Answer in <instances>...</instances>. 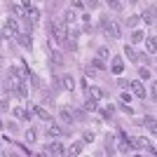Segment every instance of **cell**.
I'll return each instance as SVG.
<instances>
[{
	"mask_svg": "<svg viewBox=\"0 0 157 157\" xmlns=\"http://www.w3.org/2000/svg\"><path fill=\"white\" fill-rule=\"evenodd\" d=\"M0 33H2V38H17V35H19V21L14 19V17H10Z\"/></svg>",
	"mask_w": 157,
	"mask_h": 157,
	"instance_id": "6da1fadb",
	"label": "cell"
},
{
	"mask_svg": "<svg viewBox=\"0 0 157 157\" xmlns=\"http://www.w3.org/2000/svg\"><path fill=\"white\" fill-rule=\"evenodd\" d=\"M103 28H105V33H108L110 38H122V28H120L117 21H108V19H103Z\"/></svg>",
	"mask_w": 157,
	"mask_h": 157,
	"instance_id": "7a4b0ae2",
	"label": "cell"
},
{
	"mask_svg": "<svg viewBox=\"0 0 157 157\" xmlns=\"http://www.w3.org/2000/svg\"><path fill=\"white\" fill-rule=\"evenodd\" d=\"M45 155H66V148L59 141H49V143L45 145Z\"/></svg>",
	"mask_w": 157,
	"mask_h": 157,
	"instance_id": "3957f363",
	"label": "cell"
},
{
	"mask_svg": "<svg viewBox=\"0 0 157 157\" xmlns=\"http://www.w3.org/2000/svg\"><path fill=\"white\" fill-rule=\"evenodd\" d=\"M129 87H131V92H134V96L145 98V87H143V82H141V80H131Z\"/></svg>",
	"mask_w": 157,
	"mask_h": 157,
	"instance_id": "277c9868",
	"label": "cell"
},
{
	"mask_svg": "<svg viewBox=\"0 0 157 157\" xmlns=\"http://www.w3.org/2000/svg\"><path fill=\"white\" fill-rule=\"evenodd\" d=\"M17 42H19L21 47H26V49H31L33 47V40H31V33H19V35H17Z\"/></svg>",
	"mask_w": 157,
	"mask_h": 157,
	"instance_id": "5b68a950",
	"label": "cell"
},
{
	"mask_svg": "<svg viewBox=\"0 0 157 157\" xmlns=\"http://www.w3.org/2000/svg\"><path fill=\"white\" fill-rule=\"evenodd\" d=\"M54 38H56V42H66V40H68V31H66V26H56V28H54Z\"/></svg>",
	"mask_w": 157,
	"mask_h": 157,
	"instance_id": "8992f818",
	"label": "cell"
},
{
	"mask_svg": "<svg viewBox=\"0 0 157 157\" xmlns=\"http://www.w3.org/2000/svg\"><path fill=\"white\" fill-rule=\"evenodd\" d=\"M141 17H143V21H145V24H155V7L145 10V12L141 14Z\"/></svg>",
	"mask_w": 157,
	"mask_h": 157,
	"instance_id": "52a82bcc",
	"label": "cell"
},
{
	"mask_svg": "<svg viewBox=\"0 0 157 157\" xmlns=\"http://www.w3.org/2000/svg\"><path fill=\"white\" fill-rule=\"evenodd\" d=\"M82 148H85V145H82V141H75V143H73L66 152H71V155H82Z\"/></svg>",
	"mask_w": 157,
	"mask_h": 157,
	"instance_id": "ba28073f",
	"label": "cell"
},
{
	"mask_svg": "<svg viewBox=\"0 0 157 157\" xmlns=\"http://www.w3.org/2000/svg\"><path fill=\"white\" fill-rule=\"evenodd\" d=\"M12 115H14L17 120H28V117H31V115H28L24 108H19V105H17V108H12Z\"/></svg>",
	"mask_w": 157,
	"mask_h": 157,
	"instance_id": "9c48e42d",
	"label": "cell"
},
{
	"mask_svg": "<svg viewBox=\"0 0 157 157\" xmlns=\"http://www.w3.org/2000/svg\"><path fill=\"white\" fill-rule=\"evenodd\" d=\"M75 19H78V14L73 12V10H68V12L63 14V24H66V26H71V24H75Z\"/></svg>",
	"mask_w": 157,
	"mask_h": 157,
	"instance_id": "30bf717a",
	"label": "cell"
},
{
	"mask_svg": "<svg viewBox=\"0 0 157 157\" xmlns=\"http://www.w3.org/2000/svg\"><path fill=\"white\" fill-rule=\"evenodd\" d=\"M145 47H148V54H155V52H157V45H155V35H148V40H145Z\"/></svg>",
	"mask_w": 157,
	"mask_h": 157,
	"instance_id": "8fae6325",
	"label": "cell"
},
{
	"mask_svg": "<svg viewBox=\"0 0 157 157\" xmlns=\"http://www.w3.org/2000/svg\"><path fill=\"white\" fill-rule=\"evenodd\" d=\"M63 87L68 92H73V89H75V78H73V75H63Z\"/></svg>",
	"mask_w": 157,
	"mask_h": 157,
	"instance_id": "7c38bea8",
	"label": "cell"
},
{
	"mask_svg": "<svg viewBox=\"0 0 157 157\" xmlns=\"http://www.w3.org/2000/svg\"><path fill=\"white\" fill-rule=\"evenodd\" d=\"M124 54H127V59H129V61H134V63L138 61V54L134 52V47H129V45H127V47H124Z\"/></svg>",
	"mask_w": 157,
	"mask_h": 157,
	"instance_id": "4fadbf2b",
	"label": "cell"
},
{
	"mask_svg": "<svg viewBox=\"0 0 157 157\" xmlns=\"http://www.w3.org/2000/svg\"><path fill=\"white\" fill-rule=\"evenodd\" d=\"M122 68H124L122 59H113V73H115V75H120V73H122Z\"/></svg>",
	"mask_w": 157,
	"mask_h": 157,
	"instance_id": "5bb4252c",
	"label": "cell"
},
{
	"mask_svg": "<svg viewBox=\"0 0 157 157\" xmlns=\"http://www.w3.org/2000/svg\"><path fill=\"white\" fill-rule=\"evenodd\" d=\"M47 134H49V136H52V138H56V136H59V134H63V129H61L59 124H52V127H49V129H47Z\"/></svg>",
	"mask_w": 157,
	"mask_h": 157,
	"instance_id": "9a60e30c",
	"label": "cell"
},
{
	"mask_svg": "<svg viewBox=\"0 0 157 157\" xmlns=\"http://www.w3.org/2000/svg\"><path fill=\"white\" fill-rule=\"evenodd\" d=\"M38 19H40V12L35 10V7H31V10H28V21H31V24H35Z\"/></svg>",
	"mask_w": 157,
	"mask_h": 157,
	"instance_id": "2e32d148",
	"label": "cell"
},
{
	"mask_svg": "<svg viewBox=\"0 0 157 157\" xmlns=\"http://www.w3.org/2000/svg\"><path fill=\"white\" fill-rule=\"evenodd\" d=\"M61 120H63V122H73V113H71V108H61Z\"/></svg>",
	"mask_w": 157,
	"mask_h": 157,
	"instance_id": "e0dca14e",
	"label": "cell"
},
{
	"mask_svg": "<svg viewBox=\"0 0 157 157\" xmlns=\"http://www.w3.org/2000/svg\"><path fill=\"white\" fill-rule=\"evenodd\" d=\"M124 24L129 28H136L138 26V17H136V14H131V17H127V19H124Z\"/></svg>",
	"mask_w": 157,
	"mask_h": 157,
	"instance_id": "ac0fdd59",
	"label": "cell"
},
{
	"mask_svg": "<svg viewBox=\"0 0 157 157\" xmlns=\"http://www.w3.org/2000/svg\"><path fill=\"white\" fill-rule=\"evenodd\" d=\"M12 14H17V19H24V17H26V10H24V7L12 5Z\"/></svg>",
	"mask_w": 157,
	"mask_h": 157,
	"instance_id": "d6986e66",
	"label": "cell"
},
{
	"mask_svg": "<svg viewBox=\"0 0 157 157\" xmlns=\"http://www.w3.org/2000/svg\"><path fill=\"white\" fill-rule=\"evenodd\" d=\"M96 108H98V105H96V98H89V101L85 103V110H87V113H94Z\"/></svg>",
	"mask_w": 157,
	"mask_h": 157,
	"instance_id": "ffe728a7",
	"label": "cell"
},
{
	"mask_svg": "<svg viewBox=\"0 0 157 157\" xmlns=\"http://www.w3.org/2000/svg\"><path fill=\"white\" fill-rule=\"evenodd\" d=\"M35 138H38V131H35V129H28L26 131V141H28V143H35Z\"/></svg>",
	"mask_w": 157,
	"mask_h": 157,
	"instance_id": "44dd1931",
	"label": "cell"
},
{
	"mask_svg": "<svg viewBox=\"0 0 157 157\" xmlns=\"http://www.w3.org/2000/svg\"><path fill=\"white\" fill-rule=\"evenodd\" d=\"M89 96H92V98H101V96H103V89H98V87H92V89H89Z\"/></svg>",
	"mask_w": 157,
	"mask_h": 157,
	"instance_id": "7402d4cb",
	"label": "cell"
},
{
	"mask_svg": "<svg viewBox=\"0 0 157 157\" xmlns=\"http://www.w3.org/2000/svg\"><path fill=\"white\" fill-rule=\"evenodd\" d=\"M92 68H101V71H103V68H105L103 59H98V56H96V59H92Z\"/></svg>",
	"mask_w": 157,
	"mask_h": 157,
	"instance_id": "603a6c76",
	"label": "cell"
},
{
	"mask_svg": "<svg viewBox=\"0 0 157 157\" xmlns=\"http://www.w3.org/2000/svg\"><path fill=\"white\" fill-rule=\"evenodd\" d=\"M108 56H110V49H108V47H101V49H98V59H108Z\"/></svg>",
	"mask_w": 157,
	"mask_h": 157,
	"instance_id": "cb8c5ba5",
	"label": "cell"
},
{
	"mask_svg": "<svg viewBox=\"0 0 157 157\" xmlns=\"http://www.w3.org/2000/svg\"><path fill=\"white\" fill-rule=\"evenodd\" d=\"M141 40H143V33H141V31H134V33H131V42H141Z\"/></svg>",
	"mask_w": 157,
	"mask_h": 157,
	"instance_id": "d4e9b609",
	"label": "cell"
},
{
	"mask_svg": "<svg viewBox=\"0 0 157 157\" xmlns=\"http://www.w3.org/2000/svg\"><path fill=\"white\" fill-rule=\"evenodd\" d=\"M105 5L110 7V10H120V7H122V5H120V0H105Z\"/></svg>",
	"mask_w": 157,
	"mask_h": 157,
	"instance_id": "484cf974",
	"label": "cell"
},
{
	"mask_svg": "<svg viewBox=\"0 0 157 157\" xmlns=\"http://www.w3.org/2000/svg\"><path fill=\"white\" fill-rule=\"evenodd\" d=\"M138 75H141V80H148V78H150V71H148V68H141Z\"/></svg>",
	"mask_w": 157,
	"mask_h": 157,
	"instance_id": "4316f807",
	"label": "cell"
},
{
	"mask_svg": "<svg viewBox=\"0 0 157 157\" xmlns=\"http://www.w3.org/2000/svg\"><path fill=\"white\" fill-rule=\"evenodd\" d=\"M113 110H115L113 105H105L103 108V117H113Z\"/></svg>",
	"mask_w": 157,
	"mask_h": 157,
	"instance_id": "83f0119b",
	"label": "cell"
},
{
	"mask_svg": "<svg viewBox=\"0 0 157 157\" xmlns=\"http://www.w3.org/2000/svg\"><path fill=\"white\" fill-rule=\"evenodd\" d=\"M94 138H96V134H94L92 129H87L85 131V141H94Z\"/></svg>",
	"mask_w": 157,
	"mask_h": 157,
	"instance_id": "f1b7e54d",
	"label": "cell"
},
{
	"mask_svg": "<svg viewBox=\"0 0 157 157\" xmlns=\"http://www.w3.org/2000/svg\"><path fill=\"white\" fill-rule=\"evenodd\" d=\"M145 124L150 127V131H155V117H145Z\"/></svg>",
	"mask_w": 157,
	"mask_h": 157,
	"instance_id": "f546056e",
	"label": "cell"
},
{
	"mask_svg": "<svg viewBox=\"0 0 157 157\" xmlns=\"http://www.w3.org/2000/svg\"><path fill=\"white\" fill-rule=\"evenodd\" d=\"M10 108V103H7V98H0V110H7Z\"/></svg>",
	"mask_w": 157,
	"mask_h": 157,
	"instance_id": "4dcf8cb0",
	"label": "cell"
},
{
	"mask_svg": "<svg viewBox=\"0 0 157 157\" xmlns=\"http://www.w3.org/2000/svg\"><path fill=\"white\" fill-rule=\"evenodd\" d=\"M31 85H35V87H40V78H38V75H33V78H31Z\"/></svg>",
	"mask_w": 157,
	"mask_h": 157,
	"instance_id": "1f68e13d",
	"label": "cell"
},
{
	"mask_svg": "<svg viewBox=\"0 0 157 157\" xmlns=\"http://www.w3.org/2000/svg\"><path fill=\"white\" fill-rule=\"evenodd\" d=\"M117 85H120V87H122V89H127V87H129V80H120Z\"/></svg>",
	"mask_w": 157,
	"mask_h": 157,
	"instance_id": "d6a6232c",
	"label": "cell"
},
{
	"mask_svg": "<svg viewBox=\"0 0 157 157\" xmlns=\"http://www.w3.org/2000/svg\"><path fill=\"white\" fill-rule=\"evenodd\" d=\"M24 2V7H31V0H21Z\"/></svg>",
	"mask_w": 157,
	"mask_h": 157,
	"instance_id": "836d02e7",
	"label": "cell"
},
{
	"mask_svg": "<svg viewBox=\"0 0 157 157\" xmlns=\"http://www.w3.org/2000/svg\"><path fill=\"white\" fill-rule=\"evenodd\" d=\"M0 42H2V33H0Z\"/></svg>",
	"mask_w": 157,
	"mask_h": 157,
	"instance_id": "e575fe53",
	"label": "cell"
},
{
	"mask_svg": "<svg viewBox=\"0 0 157 157\" xmlns=\"http://www.w3.org/2000/svg\"><path fill=\"white\" fill-rule=\"evenodd\" d=\"M0 96H2V92H0Z\"/></svg>",
	"mask_w": 157,
	"mask_h": 157,
	"instance_id": "d590c367",
	"label": "cell"
}]
</instances>
